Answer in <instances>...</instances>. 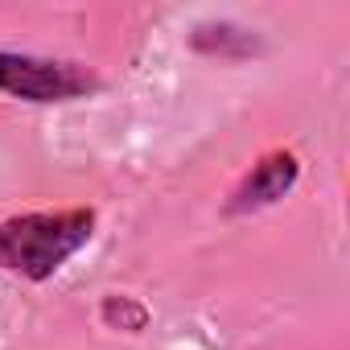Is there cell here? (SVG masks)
<instances>
[{"instance_id": "6da1fadb", "label": "cell", "mask_w": 350, "mask_h": 350, "mask_svg": "<svg viewBox=\"0 0 350 350\" xmlns=\"http://www.w3.org/2000/svg\"><path fill=\"white\" fill-rule=\"evenodd\" d=\"M95 235V211H29L0 223V268L25 280H50Z\"/></svg>"}, {"instance_id": "7a4b0ae2", "label": "cell", "mask_w": 350, "mask_h": 350, "mask_svg": "<svg viewBox=\"0 0 350 350\" xmlns=\"http://www.w3.org/2000/svg\"><path fill=\"white\" fill-rule=\"evenodd\" d=\"M0 91L25 103H70L99 91V75L83 62L0 50Z\"/></svg>"}, {"instance_id": "3957f363", "label": "cell", "mask_w": 350, "mask_h": 350, "mask_svg": "<svg viewBox=\"0 0 350 350\" xmlns=\"http://www.w3.org/2000/svg\"><path fill=\"white\" fill-rule=\"evenodd\" d=\"M297 178H301V161H297V152H288V148L264 152V157L243 173V182L231 190L227 215H252V211H264V206L280 202V198L297 186Z\"/></svg>"}, {"instance_id": "277c9868", "label": "cell", "mask_w": 350, "mask_h": 350, "mask_svg": "<svg viewBox=\"0 0 350 350\" xmlns=\"http://www.w3.org/2000/svg\"><path fill=\"white\" fill-rule=\"evenodd\" d=\"M190 46L202 50V54H211V58H247V54L260 50L256 33H247V29H239V25H227V21H219V25H198L194 38H190Z\"/></svg>"}, {"instance_id": "5b68a950", "label": "cell", "mask_w": 350, "mask_h": 350, "mask_svg": "<svg viewBox=\"0 0 350 350\" xmlns=\"http://www.w3.org/2000/svg\"><path fill=\"white\" fill-rule=\"evenodd\" d=\"M103 321L116 325V329H128V334H140L144 321H148V309L132 297H107L103 301Z\"/></svg>"}]
</instances>
